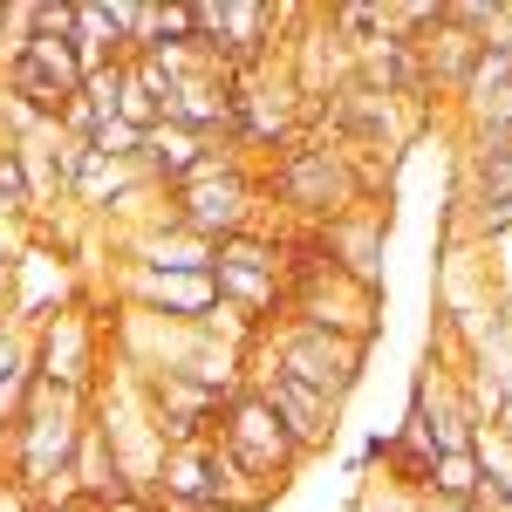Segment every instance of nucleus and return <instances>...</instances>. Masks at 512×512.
<instances>
[{"label":"nucleus","instance_id":"obj_2","mask_svg":"<svg viewBox=\"0 0 512 512\" xmlns=\"http://www.w3.org/2000/svg\"><path fill=\"white\" fill-rule=\"evenodd\" d=\"M260 185H267V198H280L287 233H321V226L349 219L355 205H376L362 192V171L349 164V151L328 144L321 130H301L287 151H274L267 171H260Z\"/></svg>","mask_w":512,"mask_h":512},{"label":"nucleus","instance_id":"obj_4","mask_svg":"<svg viewBox=\"0 0 512 512\" xmlns=\"http://www.w3.org/2000/svg\"><path fill=\"white\" fill-rule=\"evenodd\" d=\"M219 458H226L246 485H260V492H287V478L308 465L253 383H239V390L226 396V410H219Z\"/></svg>","mask_w":512,"mask_h":512},{"label":"nucleus","instance_id":"obj_5","mask_svg":"<svg viewBox=\"0 0 512 512\" xmlns=\"http://www.w3.org/2000/svg\"><path fill=\"white\" fill-rule=\"evenodd\" d=\"M76 301H82L76 260H69V253H55V246L35 233V239H28V253L14 260V274H7V321L35 335L41 321H55L62 308H76Z\"/></svg>","mask_w":512,"mask_h":512},{"label":"nucleus","instance_id":"obj_8","mask_svg":"<svg viewBox=\"0 0 512 512\" xmlns=\"http://www.w3.org/2000/svg\"><path fill=\"white\" fill-rule=\"evenodd\" d=\"M492 198H512V144H485V137H465V158H458V205H492Z\"/></svg>","mask_w":512,"mask_h":512},{"label":"nucleus","instance_id":"obj_6","mask_svg":"<svg viewBox=\"0 0 512 512\" xmlns=\"http://www.w3.org/2000/svg\"><path fill=\"white\" fill-rule=\"evenodd\" d=\"M246 383L267 396V410L280 417V431L294 437V451H301V458H321V451L335 444V431H342V403H335V396L308 390V383H287L280 369L253 362V355H246Z\"/></svg>","mask_w":512,"mask_h":512},{"label":"nucleus","instance_id":"obj_7","mask_svg":"<svg viewBox=\"0 0 512 512\" xmlns=\"http://www.w3.org/2000/svg\"><path fill=\"white\" fill-rule=\"evenodd\" d=\"M205 158H212V144H205V137H185V130L158 123V130L144 137V151H137V171H144L158 192H178V185H185Z\"/></svg>","mask_w":512,"mask_h":512},{"label":"nucleus","instance_id":"obj_3","mask_svg":"<svg viewBox=\"0 0 512 512\" xmlns=\"http://www.w3.org/2000/svg\"><path fill=\"white\" fill-rule=\"evenodd\" d=\"M253 362H267L280 369L287 383H308L321 396H342L362 383V362H369V342H355V335H335V328H308V321H267L260 335H253Z\"/></svg>","mask_w":512,"mask_h":512},{"label":"nucleus","instance_id":"obj_1","mask_svg":"<svg viewBox=\"0 0 512 512\" xmlns=\"http://www.w3.org/2000/svg\"><path fill=\"white\" fill-rule=\"evenodd\" d=\"M89 431V403L35 383L28 410L14 417V444H7V485L28 506H62L76 492V451Z\"/></svg>","mask_w":512,"mask_h":512}]
</instances>
